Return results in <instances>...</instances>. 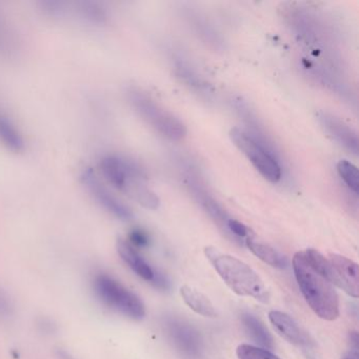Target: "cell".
I'll return each mask as SVG.
<instances>
[{
	"instance_id": "7",
	"label": "cell",
	"mask_w": 359,
	"mask_h": 359,
	"mask_svg": "<svg viewBox=\"0 0 359 359\" xmlns=\"http://www.w3.org/2000/svg\"><path fill=\"white\" fill-rule=\"evenodd\" d=\"M79 180L90 196L104 211L121 220H131L133 213L118 197L115 196L110 189L100 180V175L92 168L83 167L79 173Z\"/></svg>"
},
{
	"instance_id": "17",
	"label": "cell",
	"mask_w": 359,
	"mask_h": 359,
	"mask_svg": "<svg viewBox=\"0 0 359 359\" xmlns=\"http://www.w3.org/2000/svg\"><path fill=\"white\" fill-rule=\"evenodd\" d=\"M180 294H182V299L186 302L187 306L197 314L203 315L205 317H216L217 315L215 308L210 302L209 298L197 290L193 289L189 285H184L180 289Z\"/></svg>"
},
{
	"instance_id": "18",
	"label": "cell",
	"mask_w": 359,
	"mask_h": 359,
	"mask_svg": "<svg viewBox=\"0 0 359 359\" xmlns=\"http://www.w3.org/2000/svg\"><path fill=\"white\" fill-rule=\"evenodd\" d=\"M241 320H243V325H245V329L249 332L250 335L257 344L264 346L266 350V348H273L272 336L270 335L268 330L262 325L259 319L256 318L255 316L249 314V313H245L241 316Z\"/></svg>"
},
{
	"instance_id": "23",
	"label": "cell",
	"mask_w": 359,
	"mask_h": 359,
	"mask_svg": "<svg viewBox=\"0 0 359 359\" xmlns=\"http://www.w3.org/2000/svg\"><path fill=\"white\" fill-rule=\"evenodd\" d=\"M14 306L10 296L0 287V319L9 318L13 314Z\"/></svg>"
},
{
	"instance_id": "19",
	"label": "cell",
	"mask_w": 359,
	"mask_h": 359,
	"mask_svg": "<svg viewBox=\"0 0 359 359\" xmlns=\"http://www.w3.org/2000/svg\"><path fill=\"white\" fill-rule=\"evenodd\" d=\"M309 264L312 266L315 272L325 277L332 285H334V273L330 260H327L323 254L314 249H308L304 251Z\"/></svg>"
},
{
	"instance_id": "13",
	"label": "cell",
	"mask_w": 359,
	"mask_h": 359,
	"mask_svg": "<svg viewBox=\"0 0 359 359\" xmlns=\"http://www.w3.org/2000/svg\"><path fill=\"white\" fill-rule=\"evenodd\" d=\"M117 252H118L121 259L136 275H138L144 280L153 283L156 276V272L153 270L152 266L144 259V257L138 253L136 248L133 247L129 241L119 239L117 241Z\"/></svg>"
},
{
	"instance_id": "1",
	"label": "cell",
	"mask_w": 359,
	"mask_h": 359,
	"mask_svg": "<svg viewBox=\"0 0 359 359\" xmlns=\"http://www.w3.org/2000/svg\"><path fill=\"white\" fill-rule=\"evenodd\" d=\"M293 269L298 287L306 304L315 314L325 320L333 321L339 317V302L334 285L313 270L304 251L293 257Z\"/></svg>"
},
{
	"instance_id": "28",
	"label": "cell",
	"mask_w": 359,
	"mask_h": 359,
	"mask_svg": "<svg viewBox=\"0 0 359 359\" xmlns=\"http://www.w3.org/2000/svg\"><path fill=\"white\" fill-rule=\"evenodd\" d=\"M341 359H358V353L348 352V354L342 357Z\"/></svg>"
},
{
	"instance_id": "27",
	"label": "cell",
	"mask_w": 359,
	"mask_h": 359,
	"mask_svg": "<svg viewBox=\"0 0 359 359\" xmlns=\"http://www.w3.org/2000/svg\"><path fill=\"white\" fill-rule=\"evenodd\" d=\"M56 357L57 359H77L72 353L68 352L65 348H58L56 351Z\"/></svg>"
},
{
	"instance_id": "21",
	"label": "cell",
	"mask_w": 359,
	"mask_h": 359,
	"mask_svg": "<svg viewBox=\"0 0 359 359\" xmlns=\"http://www.w3.org/2000/svg\"><path fill=\"white\" fill-rule=\"evenodd\" d=\"M238 359H280L266 348H257L250 344H241L237 348Z\"/></svg>"
},
{
	"instance_id": "2",
	"label": "cell",
	"mask_w": 359,
	"mask_h": 359,
	"mask_svg": "<svg viewBox=\"0 0 359 359\" xmlns=\"http://www.w3.org/2000/svg\"><path fill=\"white\" fill-rule=\"evenodd\" d=\"M100 169L104 180L115 189L146 209H158V196L149 187L144 173L135 163L116 155H108L100 159Z\"/></svg>"
},
{
	"instance_id": "24",
	"label": "cell",
	"mask_w": 359,
	"mask_h": 359,
	"mask_svg": "<svg viewBox=\"0 0 359 359\" xmlns=\"http://www.w3.org/2000/svg\"><path fill=\"white\" fill-rule=\"evenodd\" d=\"M12 46L11 34L3 20H0V51L9 52Z\"/></svg>"
},
{
	"instance_id": "10",
	"label": "cell",
	"mask_w": 359,
	"mask_h": 359,
	"mask_svg": "<svg viewBox=\"0 0 359 359\" xmlns=\"http://www.w3.org/2000/svg\"><path fill=\"white\" fill-rule=\"evenodd\" d=\"M186 184L190 192L192 193L195 201L201 205L203 210L217 222L220 226H226V222L230 219L228 214L222 209V205L214 199V197L208 192L207 189L201 184V180L192 170L186 172Z\"/></svg>"
},
{
	"instance_id": "22",
	"label": "cell",
	"mask_w": 359,
	"mask_h": 359,
	"mask_svg": "<svg viewBox=\"0 0 359 359\" xmlns=\"http://www.w3.org/2000/svg\"><path fill=\"white\" fill-rule=\"evenodd\" d=\"M226 228L237 238H243L245 241L249 237L253 236L251 230L247 226L241 224L238 220L232 219V218H230L226 222Z\"/></svg>"
},
{
	"instance_id": "26",
	"label": "cell",
	"mask_w": 359,
	"mask_h": 359,
	"mask_svg": "<svg viewBox=\"0 0 359 359\" xmlns=\"http://www.w3.org/2000/svg\"><path fill=\"white\" fill-rule=\"evenodd\" d=\"M39 330L41 332H45L47 334L54 333L56 331V325L49 318L39 319Z\"/></svg>"
},
{
	"instance_id": "9",
	"label": "cell",
	"mask_w": 359,
	"mask_h": 359,
	"mask_svg": "<svg viewBox=\"0 0 359 359\" xmlns=\"http://www.w3.org/2000/svg\"><path fill=\"white\" fill-rule=\"evenodd\" d=\"M330 264L333 269L334 285H337L352 297H358V266L356 262L339 254H331Z\"/></svg>"
},
{
	"instance_id": "3",
	"label": "cell",
	"mask_w": 359,
	"mask_h": 359,
	"mask_svg": "<svg viewBox=\"0 0 359 359\" xmlns=\"http://www.w3.org/2000/svg\"><path fill=\"white\" fill-rule=\"evenodd\" d=\"M205 254L222 280L234 293L253 297L259 302H268L269 291L259 275L251 266L214 247L205 248Z\"/></svg>"
},
{
	"instance_id": "25",
	"label": "cell",
	"mask_w": 359,
	"mask_h": 359,
	"mask_svg": "<svg viewBox=\"0 0 359 359\" xmlns=\"http://www.w3.org/2000/svg\"><path fill=\"white\" fill-rule=\"evenodd\" d=\"M129 243H131L133 247L144 248L149 245L150 239H149L148 234H146L144 231L134 230L133 232L130 234Z\"/></svg>"
},
{
	"instance_id": "5",
	"label": "cell",
	"mask_w": 359,
	"mask_h": 359,
	"mask_svg": "<svg viewBox=\"0 0 359 359\" xmlns=\"http://www.w3.org/2000/svg\"><path fill=\"white\" fill-rule=\"evenodd\" d=\"M92 287L96 297L108 308L135 320L146 316V308L140 298L111 275L96 273Z\"/></svg>"
},
{
	"instance_id": "20",
	"label": "cell",
	"mask_w": 359,
	"mask_h": 359,
	"mask_svg": "<svg viewBox=\"0 0 359 359\" xmlns=\"http://www.w3.org/2000/svg\"><path fill=\"white\" fill-rule=\"evenodd\" d=\"M337 172L344 184L352 192H354V194L357 195L359 190V173L356 165L346 159H342L338 161Z\"/></svg>"
},
{
	"instance_id": "15",
	"label": "cell",
	"mask_w": 359,
	"mask_h": 359,
	"mask_svg": "<svg viewBox=\"0 0 359 359\" xmlns=\"http://www.w3.org/2000/svg\"><path fill=\"white\" fill-rule=\"evenodd\" d=\"M0 144L14 153L24 152L26 149V140L22 132L4 114H0Z\"/></svg>"
},
{
	"instance_id": "4",
	"label": "cell",
	"mask_w": 359,
	"mask_h": 359,
	"mask_svg": "<svg viewBox=\"0 0 359 359\" xmlns=\"http://www.w3.org/2000/svg\"><path fill=\"white\" fill-rule=\"evenodd\" d=\"M127 95L136 113L163 137L178 142L186 136L187 129L184 123L148 94L142 90L130 89Z\"/></svg>"
},
{
	"instance_id": "12",
	"label": "cell",
	"mask_w": 359,
	"mask_h": 359,
	"mask_svg": "<svg viewBox=\"0 0 359 359\" xmlns=\"http://www.w3.org/2000/svg\"><path fill=\"white\" fill-rule=\"evenodd\" d=\"M269 319L277 333L287 341L302 348H310L312 344L310 338L291 316L280 311H271Z\"/></svg>"
},
{
	"instance_id": "14",
	"label": "cell",
	"mask_w": 359,
	"mask_h": 359,
	"mask_svg": "<svg viewBox=\"0 0 359 359\" xmlns=\"http://www.w3.org/2000/svg\"><path fill=\"white\" fill-rule=\"evenodd\" d=\"M73 8L69 11V15L73 14L81 22L93 27H102L108 22V12L104 6L95 1H81L72 4Z\"/></svg>"
},
{
	"instance_id": "11",
	"label": "cell",
	"mask_w": 359,
	"mask_h": 359,
	"mask_svg": "<svg viewBox=\"0 0 359 359\" xmlns=\"http://www.w3.org/2000/svg\"><path fill=\"white\" fill-rule=\"evenodd\" d=\"M318 121L330 136H332L336 142H339L346 150L357 155L358 153V136L350 126L327 112H319Z\"/></svg>"
},
{
	"instance_id": "8",
	"label": "cell",
	"mask_w": 359,
	"mask_h": 359,
	"mask_svg": "<svg viewBox=\"0 0 359 359\" xmlns=\"http://www.w3.org/2000/svg\"><path fill=\"white\" fill-rule=\"evenodd\" d=\"M165 327L172 341L182 354L190 358H197L201 355L203 348L201 336L192 325L177 319H169Z\"/></svg>"
},
{
	"instance_id": "6",
	"label": "cell",
	"mask_w": 359,
	"mask_h": 359,
	"mask_svg": "<svg viewBox=\"0 0 359 359\" xmlns=\"http://www.w3.org/2000/svg\"><path fill=\"white\" fill-rule=\"evenodd\" d=\"M230 137L238 150L262 174V177L272 184H277L281 180L283 171L279 163L278 155L271 152L269 149L239 128L231 130Z\"/></svg>"
},
{
	"instance_id": "16",
	"label": "cell",
	"mask_w": 359,
	"mask_h": 359,
	"mask_svg": "<svg viewBox=\"0 0 359 359\" xmlns=\"http://www.w3.org/2000/svg\"><path fill=\"white\" fill-rule=\"evenodd\" d=\"M245 245L248 249L262 262L268 264L269 266H274L277 269H285L287 266V260L285 256L281 255L278 251L266 245V243L257 241L254 237H249L245 239Z\"/></svg>"
}]
</instances>
